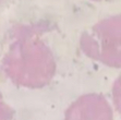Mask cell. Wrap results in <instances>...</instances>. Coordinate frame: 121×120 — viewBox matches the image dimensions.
<instances>
[{
  "label": "cell",
  "mask_w": 121,
  "mask_h": 120,
  "mask_svg": "<svg viewBox=\"0 0 121 120\" xmlns=\"http://www.w3.org/2000/svg\"><path fill=\"white\" fill-rule=\"evenodd\" d=\"M112 98L116 109L121 114V76L116 80L112 86Z\"/></svg>",
  "instance_id": "3957f363"
},
{
  "label": "cell",
  "mask_w": 121,
  "mask_h": 120,
  "mask_svg": "<svg viewBox=\"0 0 121 120\" xmlns=\"http://www.w3.org/2000/svg\"><path fill=\"white\" fill-rule=\"evenodd\" d=\"M81 44L91 58L109 67L121 68V15L98 23L83 36Z\"/></svg>",
  "instance_id": "6da1fadb"
},
{
  "label": "cell",
  "mask_w": 121,
  "mask_h": 120,
  "mask_svg": "<svg viewBox=\"0 0 121 120\" xmlns=\"http://www.w3.org/2000/svg\"><path fill=\"white\" fill-rule=\"evenodd\" d=\"M112 109L104 96L87 94L68 108L65 120H112Z\"/></svg>",
  "instance_id": "7a4b0ae2"
}]
</instances>
